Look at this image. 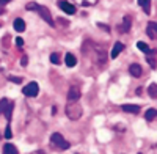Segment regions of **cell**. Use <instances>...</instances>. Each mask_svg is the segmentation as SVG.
Instances as JSON below:
<instances>
[{"label":"cell","instance_id":"obj_1","mask_svg":"<svg viewBox=\"0 0 157 154\" xmlns=\"http://www.w3.org/2000/svg\"><path fill=\"white\" fill-rule=\"evenodd\" d=\"M25 8L27 10H35V11H38V14L41 16L50 27H55V22H54V19H52V16H50V11L46 8V6H41V5H38V3H35V2H32V3H27L25 5Z\"/></svg>","mask_w":157,"mask_h":154},{"label":"cell","instance_id":"obj_2","mask_svg":"<svg viewBox=\"0 0 157 154\" xmlns=\"http://www.w3.org/2000/svg\"><path fill=\"white\" fill-rule=\"evenodd\" d=\"M82 113H83V109L82 106L78 104L77 101H69L68 102V106H66V117L72 121H77L78 118L82 117Z\"/></svg>","mask_w":157,"mask_h":154},{"label":"cell","instance_id":"obj_3","mask_svg":"<svg viewBox=\"0 0 157 154\" xmlns=\"http://www.w3.org/2000/svg\"><path fill=\"white\" fill-rule=\"evenodd\" d=\"M50 143L57 148H60V149H68L69 148V142H66V140L63 138V135L58 134V132H54L50 135Z\"/></svg>","mask_w":157,"mask_h":154},{"label":"cell","instance_id":"obj_4","mask_svg":"<svg viewBox=\"0 0 157 154\" xmlns=\"http://www.w3.org/2000/svg\"><path fill=\"white\" fill-rule=\"evenodd\" d=\"M22 93L25 96H29V98H35L39 93V85L36 82H30V83H27V85L22 88Z\"/></svg>","mask_w":157,"mask_h":154},{"label":"cell","instance_id":"obj_5","mask_svg":"<svg viewBox=\"0 0 157 154\" xmlns=\"http://www.w3.org/2000/svg\"><path fill=\"white\" fill-rule=\"evenodd\" d=\"M130 27H132V17H130V16H124L123 24L118 25V32H120V33H127L130 30Z\"/></svg>","mask_w":157,"mask_h":154},{"label":"cell","instance_id":"obj_6","mask_svg":"<svg viewBox=\"0 0 157 154\" xmlns=\"http://www.w3.org/2000/svg\"><path fill=\"white\" fill-rule=\"evenodd\" d=\"M82 96L80 93V88L78 87H71L69 88V91H68V101H78Z\"/></svg>","mask_w":157,"mask_h":154},{"label":"cell","instance_id":"obj_7","mask_svg":"<svg viewBox=\"0 0 157 154\" xmlns=\"http://www.w3.org/2000/svg\"><path fill=\"white\" fill-rule=\"evenodd\" d=\"M129 72H130V75H132V77L138 79V77H141L143 69H141V66L138 65V63H132V65L129 66Z\"/></svg>","mask_w":157,"mask_h":154},{"label":"cell","instance_id":"obj_8","mask_svg":"<svg viewBox=\"0 0 157 154\" xmlns=\"http://www.w3.org/2000/svg\"><path fill=\"white\" fill-rule=\"evenodd\" d=\"M146 33L151 40H157V22H149L146 27Z\"/></svg>","mask_w":157,"mask_h":154},{"label":"cell","instance_id":"obj_9","mask_svg":"<svg viewBox=\"0 0 157 154\" xmlns=\"http://www.w3.org/2000/svg\"><path fill=\"white\" fill-rule=\"evenodd\" d=\"M58 5H60V8H61L64 13H68V14H75V11H77L74 5H71L69 2H64V0H61Z\"/></svg>","mask_w":157,"mask_h":154},{"label":"cell","instance_id":"obj_10","mask_svg":"<svg viewBox=\"0 0 157 154\" xmlns=\"http://www.w3.org/2000/svg\"><path fill=\"white\" fill-rule=\"evenodd\" d=\"M123 50H124V44H123V43H115V46H113V49H112L110 57H112V58H116L118 55L123 52Z\"/></svg>","mask_w":157,"mask_h":154},{"label":"cell","instance_id":"obj_11","mask_svg":"<svg viewBox=\"0 0 157 154\" xmlns=\"http://www.w3.org/2000/svg\"><path fill=\"white\" fill-rule=\"evenodd\" d=\"M121 109H123V112H127V113H134V115L140 113V107L134 106V104H124Z\"/></svg>","mask_w":157,"mask_h":154},{"label":"cell","instance_id":"obj_12","mask_svg":"<svg viewBox=\"0 0 157 154\" xmlns=\"http://www.w3.org/2000/svg\"><path fill=\"white\" fill-rule=\"evenodd\" d=\"M64 63H66L68 68H74L77 65V58L72 54H66V55H64Z\"/></svg>","mask_w":157,"mask_h":154},{"label":"cell","instance_id":"obj_13","mask_svg":"<svg viewBox=\"0 0 157 154\" xmlns=\"http://www.w3.org/2000/svg\"><path fill=\"white\" fill-rule=\"evenodd\" d=\"M13 25H14V30H16V32H19V33H22V32L25 30V22H24V19H21V17L14 19Z\"/></svg>","mask_w":157,"mask_h":154},{"label":"cell","instance_id":"obj_14","mask_svg":"<svg viewBox=\"0 0 157 154\" xmlns=\"http://www.w3.org/2000/svg\"><path fill=\"white\" fill-rule=\"evenodd\" d=\"M3 154H19V152H17V148L13 145V143H5Z\"/></svg>","mask_w":157,"mask_h":154},{"label":"cell","instance_id":"obj_15","mask_svg":"<svg viewBox=\"0 0 157 154\" xmlns=\"http://www.w3.org/2000/svg\"><path fill=\"white\" fill-rule=\"evenodd\" d=\"M138 5L145 10L146 14H151V0H138Z\"/></svg>","mask_w":157,"mask_h":154},{"label":"cell","instance_id":"obj_16","mask_svg":"<svg viewBox=\"0 0 157 154\" xmlns=\"http://www.w3.org/2000/svg\"><path fill=\"white\" fill-rule=\"evenodd\" d=\"M13 109H14V102H11V101H10V102H8V106H6V109H5V112H3V113L6 115V120H8V121L11 120V115H13Z\"/></svg>","mask_w":157,"mask_h":154},{"label":"cell","instance_id":"obj_17","mask_svg":"<svg viewBox=\"0 0 157 154\" xmlns=\"http://www.w3.org/2000/svg\"><path fill=\"white\" fill-rule=\"evenodd\" d=\"M155 117H157V110H155V109H149V110L145 113V118H146L148 121H152Z\"/></svg>","mask_w":157,"mask_h":154},{"label":"cell","instance_id":"obj_18","mask_svg":"<svg viewBox=\"0 0 157 154\" xmlns=\"http://www.w3.org/2000/svg\"><path fill=\"white\" fill-rule=\"evenodd\" d=\"M137 47L141 50V52H145V54H149V52H151L149 46H148L146 43H143V41H138V43H137Z\"/></svg>","mask_w":157,"mask_h":154},{"label":"cell","instance_id":"obj_19","mask_svg":"<svg viewBox=\"0 0 157 154\" xmlns=\"http://www.w3.org/2000/svg\"><path fill=\"white\" fill-rule=\"evenodd\" d=\"M148 93L151 98H157V83H151L148 88Z\"/></svg>","mask_w":157,"mask_h":154},{"label":"cell","instance_id":"obj_20","mask_svg":"<svg viewBox=\"0 0 157 154\" xmlns=\"http://www.w3.org/2000/svg\"><path fill=\"white\" fill-rule=\"evenodd\" d=\"M8 102H10V99H6V98L0 99V115L5 112V109H6V106H8Z\"/></svg>","mask_w":157,"mask_h":154},{"label":"cell","instance_id":"obj_21","mask_svg":"<svg viewBox=\"0 0 157 154\" xmlns=\"http://www.w3.org/2000/svg\"><path fill=\"white\" fill-rule=\"evenodd\" d=\"M50 63H54V65H60V55L58 54H50Z\"/></svg>","mask_w":157,"mask_h":154},{"label":"cell","instance_id":"obj_22","mask_svg":"<svg viewBox=\"0 0 157 154\" xmlns=\"http://www.w3.org/2000/svg\"><path fill=\"white\" fill-rule=\"evenodd\" d=\"M8 80H11V82H14V83H22V79H21V77H14V75H10L8 77Z\"/></svg>","mask_w":157,"mask_h":154},{"label":"cell","instance_id":"obj_23","mask_svg":"<svg viewBox=\"0 0 157 154\" xmlns=\"http://www.w3.org/2000/svg\"><path fill=\"white\" fill-rule=\"evenodd\" d=\"M13 137V132H11V127L6 126V129H5V138H11Z\"/></svg>","mask_w":157,"mask_h":154},{"label":"cell","instance_id":"obj_24","mask_svg":"<svg viewBox=\"0 0 157 154\" xmlns=\"http://www.w3.org/2000/svg\"><path fill=\"white\" fill-rule=\"evenodd\" d=\"M21 65H22V66H27V65H29V57H27V55H24V57H22Z\"/></svg>","mask_w":157,"mask_h":154},{"label":"cell","instance_id":"obj_25","mask_svg":"<svg viewBox=\"0 0 157 154\" xmlns=\"http://www.w3.org/2000/svg\"><path fill=\"white\" fill-rule=\"evenodd\" d=\"M16 44L17 46H24V40L22 38H16Z\"/></svg>","mask_w":157,"mask_h":154},{"label":"cell","instance_id":"obj_26","mask_svg":"<svg viewBox=\"0 0 157 154\" xmlns=\"http://www.w3.org/2000/svg\"><path fill=\"white\" fill-rule=\"evenodd\" d=\"M11 2V0H0V3H2V5H6V3H10Z\"/></svg>","mask_w":157,"mask_h":154},{"label":"cell","instance_id":"obj_27","mask_svg":"<svg viewBox=\"0 0 157 154\" xmlns=\"http://www.w3.org/2000/svg\"><path fill=\"white\" fill-rule=\"evenodd\" d=\"M2 13H3V10H2V8H0V14H2Z\"/></svg>","mask_w":157,"mask_h":154},{"label":"cell","instance_id":"obj_28","mask_svg":"<svg viewBox=\"0 0 157 154\" xmlns=\"http://www.w3.org/2000/svg\"><path fill=\"white\" fill-rule=\"evenodd\" d=\"M38 154H43V152H41V151H39V152H38Z\"/></svg>","mask_w":157,"mask_h":154}]
</instances>
